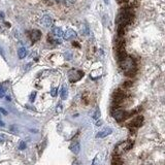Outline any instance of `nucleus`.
Instances as JSON below:
<instances>
[{
	"mask_svg": "<svg viewBox=\"0 0 165 165\" xmlns=\"http://www.w3.org/2000/svg\"><path fill=\"white\" fill-rule=\"evenodd\" d=\"M68 96V91H67V88H66L65 86L62 88V90H61V98L63 100H65L66 98H67Z\"/></svg>",
	"mask_w": 165,
	"mask_h": 165,
	"instance_id": "4468645a",
	"label": "nucleus"
},
{
	"mask_svg": "<svg viewBox=\"0 0 165 165\" xmlns=\"http://www.w3.org/2000/svg\"><path fill=\"white\" fill-rule=\"evenodd\" d=\"M132 148V142H121L120 145H118L116 147V150H115V153L117 154V155H120V154L126 152V151H128L129 149Z\"/></svg>",
	"mask_w": 165,
	"mask_h": 165,
	"instance_id": "20e7f679",
	"label": "nucleus"
},
{
	"mask_svg": "<svg viewBox=\"0 0 165 165\" xmlns=\"http://www.w3.org/2000/svg\"><path fill=\"white\" fill-rule=\"evenodd\" d=\"M130 86H132V82H129V80H127V82H125L124 84H123V87L124 88H129Z\"/></svg>",
	"mask_w": 165,
	"mask_h": 165,
	"instance_id": "f3484780",
	"label": "nucleus"
},
{
	"mask_svg": "<svg viewBox=\"0 0 165 165\" xmlns=\"http://www.w3.org/2000/svg\"><path fill=\"white\" fill-rule=\"evenodd\" d=\"M120 66L124 70L125 75L129 78H133L137 73V65H136L134 58L131 56H127L125 59L120 61Z\"/></svg>",
	"mask_w": 165,
	"mask_h": 165,
	"instance_id": "f03ea898",
	"label": "nucleus"
},
{
	"mask_svg": "<svg viewBox=\"0 0 165 165\" xmlns=\"http://www.w3.org/2000/svg\"><path fill=\"white\" fill-rule=\"evenodd\" d=\"M63 37H64V39H66V40L72 39V38H75V37H76V33H75V30L68 29V30L64 33V36H63Z\"/></svg>",
	"mask_w": 165,
	"mask_h": 165,
	"instance_id": "1a4fd4ad",
	"label": "nucleus"
},
{
	"mask_svg": "<svg viewBox=\"0 0 165 165\" xmlns=\"http://www.w3.org/2000/svg\"><path fill=\"white\" fill-rule=\"evenodd\" d=\"M72 165H82V163H80V161H79V160H75Z\"/></svg>",
	"mask_w": 165,
	"mask_h": 165,
	"instance_id": "412c9836",
	"label": "nucleus"
},
{
	"mask_svg": "<svg viewBox=\"0 0 165 165\" xmlns=\"http://www.w3.org/2000/svg\"><path fill=\"white\" fill-rule=\"evenodd\" d=\"M40 37H41V32L39 30H32L30 32V38L32 39V41L39 40Z\"/></svg>",
	"mask_w": 165,
	"mask_h": 165,
	"instance_id": "0eeeda50",
	"label": "nucleus"
},
{
	"mask_svg": "<svg viewBox=\"0 0 165 165\" xmlns=\"http://www.w3.org/2000/svg\"><path fill=\"white\" fill-rule=\"evenodd\" d=\"M97 163V157H95V158H94V159H93V163H92V165H95Z\"/></svg>",
	"mask_w": 165,
	"mask_h": 165,
	"instance_id": "b1692460",
	"label": "nucleus"
},
{
	"mask_svg": "<svg viewBox=\"0 0 165 165\" xmlns=\"http://www.w3.org/2000/svg\"><path fill=\"white\" fill-rule=\"evenodd\" d=\"M133 19H134V12L130 6L123 8L117 17V24L118 26L126 28L133 22Z\"/></svg>",
	"mask_w": 165,
	"mask_h": 165,
	"instance_id": "f257e3e1",
	"label": "nucleus"
},
{
	"mask_svg": "<svg viewBox=\"0 0 165 165\" xmlns=\"http://www.w3.org/2000/svg\"><path fill=\"white\" fill-rule=\"evenodd\" d=\"M84 76V73L79 70H70L68 72V78L70 82H76Z\"/></svg>",
	"mask_w": 165,
	"mask_h": 165,
	"instance_id": "39448f33",
	"label": "nucleus"
},
{
	"mask_svg": "<svg viewBox=\"0 0 165 165\" xmlns=\"http://www.w3.org/2000/svg\"><path fill=\"white\" fill-rule=\"evenodd\" d=\"M4 136H3V135H1V134H0V143H2V142H4Z\"/></svg>",
	"mask_w": 165,
	"mask_h": 165,
	"instance_id": "4be33fe9",
	"label": "nucleus"
},
{
	"mask_svg": "<svg viewBox=\"0 0 165 165\" xmlns=\"http://www.w3.org/2000/svg\"><path fill=\"white\" fill-rule=\"evenodd\" d=\"M19 149H20V150L26 149V143L24 142H20V146H19Z\"/></svg>",
	"mask_w": 165,
	"mask_h": 165,
	"instance_id": "a211bd4d",
	"label": "nucleus"
},
{
	"mask_svg": "<svg viewBox=\"0 0 165 165\" xmlns=\"http://www.w3.org/2000/svg\"><path fill=\"white\" fill-rule=\"evenodd\" d=\"M69 149H70V151H71L73 154L78 155V154L80 153V142H72L71 145H70Z\"/></svg>",
	"mask_w": 165,
	"mask_h": 165,
	"instance_id": "6e6552de",
	"label": "nucleus"
},
{
	"mask_svg": "<svg viewBox=\"0 0 165 165\" xmlns=\"http://www.w3.org/2000/svg\"><path fill=\"white\" fill-rule=\"evenodd\" d=\"M0 111H1L3 115H8V111H6L5 110H3V108H1V107H0Z\"/></svg>",
	"mask_w": 165,
	"mask_h": 165,
	"instance_id": "5701e85b",
	"label": "nucleus"
},
{
	"mask_svg": "<svg viewBox=\"0 0 165 165\" xmlns=\"http://www.w3.org/2000/svg\"><path fill=\"white\" fill-rule=\"evenodd\" d=\"M41 23H43V25L44 27H51L53 25V20L50 16L45 15V16H44L43 19H41Z\"/></svg>",
	"mask_w": 165,
	"mask_h": 165,
	"instance_id": "9d476101",
	"label": "nucleus"
},
{
	"mask_svg": "<svg viewBox=\"0 0 165 165\" xmlns=\"http://www.w3.org/2000/svg\"><path fill=\"white\" fill-rule=\"evenodd\" d=\"M35 95H36V93L35 92H33L32 94H31V97H30V101L32 102V101H34V99H35Z\"/></svg>",
	"mask_w": 165,
	"mask_h": 165,
	"instance_id": "aec40b11",
	"label": "nucleus"
},
{
	"mask_svg": "<svg viewBox=\"0 0 165 165\" xmlns=\"http://www.w3.org/2000/svg\"><path fill=\"white\" fill-rule=\"evenodd\" d=\"M111 132H113V130H111V128H105L104 130H102V131H100V132L97 133V134H96V137H97V138H103V137H105V136L110 135Z\"/></svg>",
	"mask_w": 165,
	"mask_h": 165,
	"instance_id": "9b49d317",
	"label": "nucleus"
},
{
	"mask_svg": "<svg viewBox=\"0 0 165 165\" xmlns=\"http://www.w3.org/2000/svg\"><path fill=\"white\" fill-rule=\"evenodd\" d=\"M142 124H143V117L142 116H137V117H135L134 119H132V120L129 122L128 126H130V127H133V128H138Z\"/></svg>",
	"mask_w": 165,
	"mask_h": 165,
	"instance_id": "423d86ee",
	"label": "nucleus"
},
{
	"mask_svg": "<svg viewBox=\"0 0 165 165\" xmlns=\"http://www.w3.org/2000/svg\"><path fill=\"white\" fill-rule=\"evenodd\" d=\"M56 1H58V2H60V1H62V0H56Z\"/></svg>",
	"mask_w": 165,
	"mask_h": 165,
	"instance_id": "a878e982",
	"label": "nucleus"
},
{
	"mask_svg": "<svg viewBox=\"0 0 165 165\" xmlns=\"http://www.w3.org/2000/svg\"><path fill=\"white\" fill-rule=\"evenodd\" d=\"M0 126H1V127H3V126H4V123H3L1 120H0Z\"/></svg>",
	"mask_w": 165,
	"mask_h": 165,
	"instance_id": "393cba45",
	"label": "nucleus"
},
{
	"mask_svg": "<svg viewBox=\"0 0 165 165\" xmlns=\"http://www.w3.org/2000/svg\"><path fill=\"white\" fill-rule=\"evenodd\" d=\"M26 55H27V50L24 47L20 48L19 50H18V56H19L20 59H24L26 57Z\"/></svg>",
	"mask_w": 165,
	"mask_h": 165,
	"instance_id": "ddd939ff",
	"label": "nucleus"
},
{
	"mask_svg": "<svg viewBox=\"0 0 165 165\" xmlns=\"http://www.w3.org/2000/svg\"><path fill=\"white\" fill-rule=\"evenodd\" d=\"M82 33H83L84 35L89 34V29H88V27L85 25V24H83V25H82Z\"/></svg>",
	"mask_w": 165,
	"mask_h": 165,
	"instance_id": "2eb2a0df",
	"label": "nucleus"
},
{
	"mask_svg": "<svg viewBox=\"0 0 165 165\" xmlns=\"http://www.w3.org/2000/svg\"><path fill=\"white\" fill-rule=\"evenodd\" d=\"M57 93H58V89L57 88H52V90H51V95L53 97H56L57 96Z\"/></svg>",
	"mask_w": 165,
	"mask_h": 165,
	"instance_id": "dca6fc26",
	"label": "nucleus"
},
{
	"mask_svg": "<svg viewBox=\"0 0 165 165\" xmlns=\"http://www.w3.org/2000/svg\"><path fill=\"white\" fill-rule=\"evenodd\" d=\"M5 94V88H0V98H2Z\"/></svg>",
	"mask_w": 165,
	"mask_h": 165,
	"instance_id": "6ab92c4d",
	"label": "nucleus"
},
{
	"mask_svg": "<svg viewBox=\"0 0 165 165\" xmlns=\"http://www.w3.org/2000/svg\"><path fill=\"white\" fill-rule=\"evenodd\" d=\"M133 114H135V111H133L129 114V113H126V111H122V110H116L115 111H113V117L115 118V120L121 122L123 120H125L126 118L130 117V116L133 115Z\"/></svg>",
	"mask_w": 165,
	"mask_h": 165,
	"instance_id": "7ed1b4c3",
	"label": "nucleus"
},
{
	"mask_svg": "<svg viewBox=\"0 0 165 165\" xmlns=\"http://www.w3.org/2000/svg\"><path fill=\"white\" fill-rule=\"evenodd\" d=\"M52 32H53V34L55 35V36H57V37H63V36H64V32L62 31L61 28L54 27V28H53V30H52Z\"/></svg>",
	"mask_w": 165,
	"mask_h": 165,
	"instance_id": "f8f14e48",
	"label": "nucleus"
}]
</instances>
